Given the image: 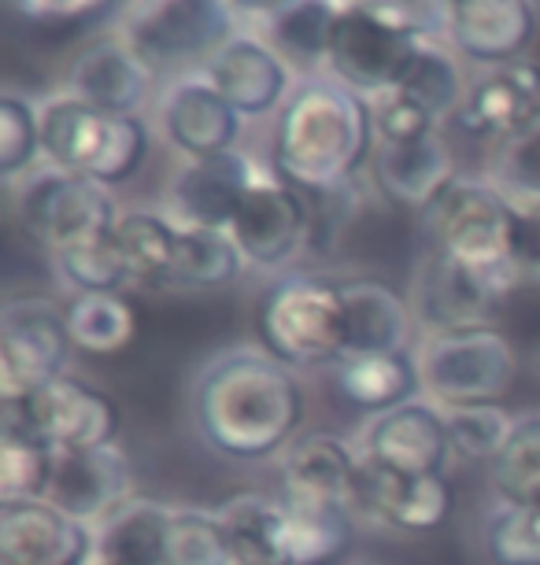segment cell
<instances>
[{"label": "cell", "mask_w": 540, "mask_h": 565, "mask_svg": "<svg viewBox=\"0 0 540 565\" xmlns=\"http://www.w3.org/2000/svg\"><path fill=\"white\" fill-rule=\"evenodd\" d=\"M493 185L518 207H540V115L500 145Z\"/></svg>", "instance_id": "ab89813d"}, {"label": "cell", "mask_w": 540, "mask_h": 565, "mask_svg": "<svg viewBox=\"0 0 540 565\" xmlns=\"http://www.w3.org/2000/svg\"><path fill=\"white\" fill-rule=\"evenodd\" d=\"M348 514L356 518V525L430 532L452 514V484L444 473L411 477L359 455Z\"/></svg>", "instance_id": "8fae6325"}, {"label": "cell", "mask_w": 540, "mask_h": 565, "mask_svg": "<svg viewBox=\"0 0 540 565\" xmlns=\"http://www.w3.org/2000/svg\"><path fill=\"white\" fill-rule=\"evenodd\" d=\"M38 111H41V156L49 159V167L86 178L93 159L100 152L108 115L89 108L86 100L71 97V93L45 100Z\"/></svg>", "instance_id": "f546056e"}, {"label": "cell", "mask_w": 540, "mask_h": 565, "mask_svg": "<svg viewBox=\"0 0 540 565\" xmlns=\"http://www.w3.org/2000/svg\"><path fill=\"white\" fill-rule=\"evenodd\" d=\"M263 15V41L278 52L285 63L300 67H319L330 63L333 34L341 23V4L326 0H289V4H267L260 8Z\"/></svg>", "instance_id": "4316f807"}, {"label": "cell", "mask_w": 540, "mask_h": 565, "mask_svg": "<svg viewBox=\"0 0 540 565\" xmlns=\"http://www.w3.org/2000/svg\"><path fill=\"white\" fill-rule=\"evenodd\" d=\"M97 529L67 518L52 503L0 507V562L4 565H93Z\"/></svg>", "instance_id": "e0dca14e"}, {"label": "cell", "mask_w": 540, "mask_h": 565, "mask_svg": "<svg viewBox=\"0 0 540 565\" xmlns=\"http://www.w3.org/2000/svg\"><path fill=\"white\" fill-rule=\"evenodd\" d=\"M307 396L293 366L267 348H222L193 381V425L211 451L260 462L289 451L304 425Z\"/></svg>", "instance_id": "6da1fadb"}, {"label": "cell", "mask_w": 540, "mask_h": 565, "mask_svg": "<svg viewBox=\"0 0 540 565\" xmlns=\"http://www.w3.org/2000/svg\"><path fill=\"white\" fill-rule=\"evenodd\" d=\"M12 12L38 30H93L108 19H123L119 4H100V0H30V4H12Z\"/></svg>", "instance_id": "f6af8a7d"}, {"label": "cell", "mask_w": 540, "mask_h": 565, "mask_svg": "<svg viewBox=\"0 0 540 565\" xmlns=\"http://www.w3.org/2000/svg\"><path fill=\"white\" fill-rule=\"evenodd\" d=\"M52 259H56L63 281L78 292H119L126 281H134L130 270H126L119 244H115V233L108 241L82 244V248L52 255Z\"/></svg>", "instance_id": "b9f144b4"}, {"label": "cell", "mask_w": 540, "mask_h": 565, "mask_svg": "<svg viewBox=\"0 0 540 565\" xmlns=\"http://www.w3.org/2000/svg\"><path fill=\"white\" fill-rule=\"evenodd\" d=\"M422 388V370L411 351H385V355H352L337 366V392L359 411H396L415 399Z\"/></svg>", "instance_id": "f1b7e54d"}, {"label": "cell", "mask_w": 540, "mask_h": 565, "mask_svg": "<svg viewBox=\"0 0 540 565\" xmlns=\"http://www.w3.org/2000/svg\"><path fill=\"white\" fill-rule=\"evenodd\" d=\"M422 222L433 252L444 259L467 266L504 292L518 285L511 270L518 204H511L493 181L455 178Z\"/></svg>", "instance_id": "3957f363"}, {"label": "cell", "mask_w": 540, "mask_h": 565, "mask_svg": "<svg viewBox=\"0 0 540 565\" xmlns=\"http://www.w3.org/2000/svg\"><path fill=\"white\" fill-rule=\"evenodd\" d=\"M171 514H174V507L160 503V499L130 495L97 529V554H93V562L167 565V532H171Z\"/></svg>", "instance_id": "484cf974"}, {"label": "cell", "mask_w": 540, "mask_h": 565, "mask_svg": "<svg viewBox=\"0 0 540 565\" xmlns=\"http://www.w3.org/2000/svg\"><path fill=\"white\" fill-rule=\"evenodd\" d=\"M178 241H182V226L160 211H123L119 226H115V244L126 259V270L134 281L148 285L171 281Z\"/></svg>", "instance_id": "4dcf8cb0"}, {"label": "cell", "mask_w": 540, "mask_h": 565, "mask_svg": "<svg viewBox=\"0 0 540 565\" xmlns=\"http://www.w3.org/2000/svg\"><path fill=\"white\" fill-rule=\"evenodd\" d=\"M356 518L345 507H285V543L293 565H326L352 547Z\"/></svg>", "instance_id": "e575fe53"}, {"label": "cell", "mask_w": 540, "mask_h": 565, "mask_svg": "<svg viewBox=\"0 0 540 565\" xmlns=\"http://www.w3.org/2000/svg\"><path fill=\"white\" fill-rule=\"evenodd\" d=\"M260 333L263 348L293 370L341 366V281H326L319 274L278 277L260 303Z\"/></svg>", "instance_id": "277c9868"}, {"label": "cell", "mask_w": 540, "mask_h": 565, "mask_svg": "<svg viewBox=\"0 0 540 565\" xmlns=\"http://www.w3.org/2000/svg\"><path fill=\"white\" fill-rule=\"evenodd\" d=\"M493 488L504 503L537 507L540 503V414L515 422L511 440L489 466Z\"/></svg>", "instance_id": "8d00e7d4"}, {"label": "cell", "mask_w": 540, "mask_h": 565, "mask_svg": "<svg viewBox=\"0 0 540 565\" xmlns=\"http://www.w3.org/2000/svg\"><path fill=\"white\" fill-rule=\"evenodd\" d=\"M422 385L444 407L496 403L515 381V348L496 326L430 337L419 351Z\"/></svg>", "instance_id": "ba28073f"}, {"label": "cell", "mask_w": 540, "mask_h": 565, "mask_svg": "<svg viewBox=\"0 0 540 565\" xmlns=\"http://www.w3.org/2000/svg\"><path fill=\"white\" fill-rule=\"evenodd\" d=\"M0 433L34 436L56 451H93L119 436V407L78 377H60L27 396H0Z\"/></svg>", "instance_id": "8992f818"}, {"label": "cell", "mask_w": 540, "mask_h": 565, "mask_svg": "<svg viewBox=\"0 0 540 565\" xmlns=\"http://www.w3.org/2000/svg\"><path fill=\"white\" fill-rule=\"evenodd\" d=\"M359 455L411 477L444 473V466L452 458V436L444 411H437L433 403L411 399L396 411L374 414L363 429Z\"/></svg>", "instance_id": "9a60e30c"}, {"label": "cell", "mask_w": 540, "mask_h": 565, "mask_svg": "<svg viewBox=\"0 0 540 565\" xmlns=\"http://www.w3.org/2000/svg\"><path fill=\"white\" fill-rule=\"evenodd\" d=\"M311 204L300 189L285 185L282 178L263 174L248 196L241 200L230 237L256 270H278L304 248L311 237Z\"/></svg>", "instance_id": "7c38bea8"}, {"label": "cell", "mask_w": 540, "mask_h": 565, "mask_svg": "<svg viewBox=\"0 0 540 565\" xmlns=\"http://www.w3.org/2000/svg\"><path fill=\"white\" fill-rule=\"evenodd\" d=\"M237 34V8L222 0H148L119 19V38L152 74L211 63Z\"/></svg>", "instance_id": "5b68a950"}, {"label": "cell", "mask_w": 540, "mask_h": 565, "mask_svg": "<svg viewBox=\"0 0 540 565\" xmlns=\"http://www.w3.org/2000/svg\"><path fill=\"white\" fill-rule=\"evenodd\" d=\"M119 207L108 185L45 167L19 189V222L52 255L108 241L119 226Z\"/></svg>", "instance_id": "52a82bcc"}, {"label": "cell", "mask_w": 540, "mask_h": 565, "mask_svg": "<svg viewBox=\"0 0 540 565\" xmlns=\"http://www.w3.org/2000/svg\"><path fill=\"white\" fill-rule=\"evenodd\" d=\"M359 451L341 436H300L282 458V503L285 507H345L356 484Z\"/></svg>", "instance_id": "7402d4cb"}, {"label": "cell", "mask_w": 540, "mask_h": 565, "mask_svg": "<svg viewBox=\"0 0 540 565\" xmlns=\"http://www.w3.org/2000/svg\"><path fill=\"white\" fill-rule=\"evenodd\" d=\"M56 447L34 436L0 433V507L41 503L52 484Z\"/></svg>", "instance_id": "d590c367"}, {"label": "cell", "mask_w": 540, "mask_h": 565, "mask_svg": "<svg viewBox=\"0 0 540 565\" xmlns=\"http://www.w3.org/2000/svg\"><path fill=\"white\" fill-rule=\"evenodd\" d=\"M485 551L493 565H540V532L529 507L500 499L485 518Z\"/></svg>", "instance_id": "7bdbcfd3"}, {"label": "cell", "mask_w": 540, "mask_h": 565, "mask_svg": "<svg viewBox=\"0 0 540 565\" xmlns=\"http://www.w3.org/2000/svg\"><path fill=\"white\" fill-rule=\"evenodd\" d=\"M41 159V111L30 100L0 97V174L19 178Z\"/></svg>", "instance_id": "ee69618b"}, {"label": "cell", "mask_w": 540, "mask_h": 565, "mask_svg": "<svg viewBox=\"0 0 540 565\" xmlns=\"http://www.w3.org/2000/svg\"><path fill=\"white\" fill-rule=\"evenodd\" d=\"M396 93H404L422 111H430L433 119L444 122L459 115L470 85L463 78V67H459V60H455V52L437 45V41H426V45L419 49V56L411 60L404 82L396 85Z\"/></svg>", "instance_id": "d6a6232c"}, {"label": "cell", "mask_w": 540, "mask_h": 565, "mask_svg": "<svg viewBox=\"0 0 540 565\" xmlns=\"http://www.w3.org/2000/svg\"><path fill=\"white\" fill-rule=\"evenodd\" d=\"M374 111V134L381 137V145H400V141H415V137L437 134L441 122L430 111H422L415 100H407L404 93H385V97L370 100Z\"/></svg>", "instance_id": "bcb514c9"}, {"label": "cell", "mask_w": 540, "mask_h": 565, "mask_svg": "<svg viewBox=\"0 0 540 565\" xmlns=\"http://www.w3.org/2000/svg\"><path fill=\"white\" fill-rule=\"evenodd\" d=\"M540 8L526 0H452L448 41L459 56L481 67H507L526 60V49L537 38Z\"/></svg>", "instance_id": "ac0fdd59"}, {"label": "cell", "mask_w": 540, "mask_h": 565, "mask_svg": "<svg viewBox=\"0 0 540 565\" xmlns=\"http://www.w3.org/2000/svg\"><path fill=\"white\" fill-rule=\"evenodd\" d=\"M426 41L400 34L396 26L381 23L370 12V4H341V23H337L330 63L333 82L348 85L363 100H378L393 93L419 56Z\"/></svg>", "instance_id": "30bf717a"}, {"label": "cell", "mask_w": 540, "mask_h": 565, "mask_svg": "<svg viewBox=\"0 0 540 565\" xmlns=\"http://www.w3.org/2000/svg\"><path fill=\"white\" fill-rule=\"evenodd\" d=\"M130 458L119 444L93 447V451H56L45 503L82 525L100 529L130 499Z\"/></svg>", "instance_id": "5bb4252c"}, {"label": "cell", "mask_w": 540, "mask_h": 565, "mask_svg": "<svg viewBox=\"0 0 540 565\" xmlns=\"http://www.w3.org/2000/svg\"><path fill=\"white\" fill-rule=\"evenodd\" d=\"M511 270L518 285H540V207H518Z\"/></svg>", "instance_id": "7dc6e473"}, {"label": "cell", "mask_w": 540, "mask_h": 565, "mask_svg": "<svg viewBox=\"0 0 540 565\" xmlns=\"http://www.w3.org/2000/svg\"><path fill=\"white\" fill-rule=\"evenodd\" d=\"M444 422H448L455 455L493 466L511 440L518 418H507L500 403H470V407H444Z\"/></svg>", "instance_id": "f35d334b"}, {"label": "cell", "mask_w": 540, "mask_h": 565, "mask_svg": "<svg viewBox=\"0 0 540 565\" xmlns=\"http://www.w3.org/2000/svg\"><path fill=\"white\" fill-rule=\"evenodd\" d=\"M71 344L89 355H119L137 333V315L123 292H78L67 300Z\"/></svg>", "instance_id": "1f68e13d"}, {"label": "cell", "mask_w": 540, "mask_h": 565, "mask_svg": "<svg viewBox=\"0 0 540 565\" xmlns=\"http://www.w3.org/2000/svg\"><path fill=\"white\" fill-rule=\"evenodd\" d=\"M341 315H345V359L385 355V351L407 348L411 307L393 285L378 281V277L341 281Z\"/></svg>", "instance_id": "d4e9b609"}, {"label": "cell", "mask_w": 540, "mask_h": 565, "mask_svg": "<svg viewBox=\"0 0 540 565\" xmlns=\"http://www.w3.org/2000/svg\"><path fill=\"white\" fill-rule=\"evenodd\" d=\"M167 565H234L226 529L215 510L174 507L167 532Z\"/></svg>", "instance_id": "74e56055"}, {"label": "cell", "mask_w": 540, "mask_h": 565, "mask_svg": "<svg viewBox=\"0 0 540 565\" xmlns=\"http://www.w3.org/2000/svg\"><path fill=\"white\" fill-rule=\"evenodd\" d=\"M160 126L189 163L234 152L245 130V119L211 85L208 74H186L167 85L160 104Z\"/></svg>", "instance_id": "2e32d148"}, {"label": "cell", "mask_w": 540, "mask_h": 565, "mask_svg": "<svg viewBox=\"0 0 540 565\" xmlns=\"http://www.w3.org/2000/svg\"><path fill=\"white\" fill-rule=\"evenodd\" d=\"M537 115H540V63L526 56L518 63H507V67L481 74L470 85L455 122L474 137H489V141L504 145L507 137H515Z\"/></svg>", "instance_id": "44dd1931"}, {"label": "cell", "mask_w": 540, "mask_h": 565, "mask_svg": "<svg viewBox=\"0 0 540 565\" xmlns=\"http://www.w3.org/2000/svg\"><path fill=\"white\" fill-rule=\"evenodd\" d=\"M245 255L226 230H182L171 281L178 289H222L245 274Z\"/></svg>", "instance_id": "836d02e7"}, {"label": "cell", "mask_w": 540, "mask_h": 565, "mask_svg": "<svg viewBox=\"0 0 540 565\" xmlns=\"http://www.w3.org/2000/svg\"><path fill=\"white\" fill-rule=\"evenodd\" d=\"M156 74L145 67L141 56L123 38H104L74 60L67 74L71 97L86 100L104 115H137L148 100Z\"/></svg>", "instance_id": "603a6c76"}, {"label": "cell", "mask_w": 540, "mask_h": 565, "mask_svg": "<svg viewBox=\"0 0 540 565\" xmlns=\"http://www.w3.org/2000/svg\"><path fill=\"white\" fill-rule=\"evenodd\" d=\"M263 174L256 163L234 148L211 159H193L174 174L167 189V207L182 230H226L234 226L241 200Z\"/></svg>", "instance_id": "4fadbf2b"}, {"label": "cell", "mask_w": 540, "mask_h": 565, "mask_svg": "<svg viewBox=\"0 0 540 565\" xmlns=\"http://www.w3.org/2000/svg\"><path fill=\"white\" fill-rule=\"evenodd\" d=\"M67 307L49 296H15L0 311V396H27L67 377Z\"/></svg>", "instance_id": "9c48e42d"}, {"label": "cell", "mask_w": 540, "mask_h": 565, "mask_svg": "<svg viewBox=\"0 0 540 565\" xmlns=\"http://www.w3.org/2000/svg\"><path fill=\"white\" fill-rule=\"evenodd\" d=\"M234 565H293L285 543V503L263 492H237L219 510Z\"/></svg>", "instance_id": "83f0119b"}, {"label": "cell", "mask_w": 540, "mask_h": 565, "mask_svg": "<svg viewBox=\"0 0 540 565\" xmlns=\"http://www.w3.org/2000/svg\"><path fill=\"white\" fill-rule=\"evenodd\" d=\"M148 156V130L137 115H108L104 122V141L100 152L89 167V181H100V185H123L130 181L137 170H141Z\"/></svg>", "instance_id": "60d3db41"}, {"label": "cell", "mask_w": 540, "mask_h": 565, "mask_svg": "<svg viewBox=\"0 0 540 565\" xmlns=\"http://www.w3.org/2000/svg\"><path fill=\"white\" fill-rule=\"evenodd\" d=\"M529 514H533V525H537V532H540V503H537V507H529Z\"/></svg>", "instance_id": "c3c4849f"}, {"label": "cell", "mask_w": 540, "mask_h": 565, "mask_svg": "<svg viewBox=\"0 0 540 565\" xmlns=\"http://www.w3.org/2000/svg\"><path fill=\"white\" fill-rule=\"evenodd\" d=\"M374 145L370 100L333 78L296 85L274 122V178L300 193H337L359 174Z\"/></svg>", "instance_id": "7a4b0ae2"}, {"label": "cell", "mask_w": 540, "mask_h": 565, "mask_svg": "<svg viewBox=\"0 0 540 565\" xmlns=\"http://www.w3.org/2000/svg\"><path fill=\"white\" fill-rule=\"evenodd\" d=\"M374 178H378V189L393 200V204L426 215L459 174H455V159L437 130V134L415 137V141L378 145Z\"/></svg>", "instance_id": "cb8c5ba5"}, {"label": "cell", "mask_w": 540, "mask_h": 565, "mask_svg": "<svg viewBox=\"0 0 540 565\" xmlns=\"http://www.w3.org/2000/svg\"><path fill=\"white\" fill-rule=\"evenodd\" d=\"M204 74L241 119H263L285 108V100L296 93L293 67L260 34H237L208 63Z\"/></svg>", "instance_id": "d6986e66"}, {"label": "cell", "mask_w": 540, "mask_h": 565, "mask_svg": "<svg viewBox=\"0 0 540 565\" xmlns=\"http://www.w3.org/2000/svg\"><path fill=\"white\" fill-rule=\"evenodd\" d=\"M93 565H112V562H93Z\"/></svg>", "instance_id": "f907efd6"}, {"label": "cell", "mask_w": 540, "mask_h": 565, "mask_svg": "<svg viewBox=\"0 0 540 565\" xmlns=\"http://www.w3.org/2000/svg\"><path fill=\"white\" fill-rule=\"evenodd\" d=\"M537 370H540V351H537Z\"/></svg>", "instance_id": "681fc988"}, {"label": "cell", "mask_w": 540, "mask_h": 565, "mask_svg": "<svg viewBox=\"0 0 540 565\" xmlns=\"http://www.w3.org/2000/svg\"><path fill=\"white\" fill-rule=\"evenodd\" d=\"M504 296L507 292L496 289L493 281L437 252H430V259L415 274V318L430 329V337L489 326Z\"/></svg>", "instance_id": "ffe728a7"}]
</instances>
